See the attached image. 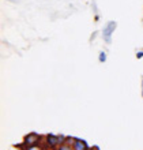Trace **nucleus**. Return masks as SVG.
<instances>
[{"mask_svg":"<svg viewBox=\"0 0 143 150\" xmlns=\"http://www.w3.org/2000/svg\"><path fill=\"white\" fill-rule=\"evenodd\" d=\"M37 139H38V137H37V135L30 134V135H27V137H26L25 143H26V145H37V143H36Z\"/></svg>","mask_w":143,"mask_h":150,"instance_id":"7ed1b4c3","label":"nucleus"},{"mask_svg":"<svg viewBox=\"0 0 143 150\" xmlns=\"http://www.w3.org/2000/svg\"><path fill=\"white\" fill-rule=\"evenodd\" d=\"M116 28H117V23H116L115 21H111V22H108V23L105 25V28L102 29V38L108 45L112 44V34H113V32L116 30Z\"/></svg>","mask_w":143,"mask_h":150,"instance_id":"f257e3e1","label":"nucleus"},{"mask_svg":"<svg viewBox=\"0 0 143 150\" xmlns=\"http://www.w3.org/2000/svg\"><path fill=\"white\" fill-rule=\"evenodd\" d=\"M99 62H101V63H105V62H106V53H105V52H99Z\"/></svg>","mask_w":143,"mask_h":150,"instance_id":"39448f33","label":"nucleus"},{"mask_svg":"<svg viewBox=\"0 0 143 150\" xmlns=\"http://www.w3.org/2000/svg\"><path fill=\"white\" fill-rule=\"evenodd\" d=\"M87 149V143L83 141H75V150H86Z\"/></svg>","mask_w":143,"mask_h":150,"instance_id":"20e7f679","label":"nucleus"},{"mask_svg":"<svg viewBox=\"0 0 143 150\" xmlns=\"http://www.w3.org/2000/svg\"><path fill=\"white\" fill-rule=\"evenodd\" d=\"M46 142H48V145L51 147H55V146H57L59 145V138L56 137V135H48V138H46Z\"/></svg>","mask_w":143,"mask_h":150,"instance_id":"f03ea898","label":"nucleus"},{"mask_svg":"<svg viewBox=\"0 0 143 150\" xmlns=\"http://www.w3.org/2000/svg\"><path fill=\"white\" fill-rule=\"evenodd\" d=\"M142 96H143V76H142Z\"/></svg>","mask_w":143,"mask_h":150,"instance_id":"1a4fd4ad","label":"nucleus"},{"mask_svg":"<svg viewBox=\"0 0 143 150\" xmlns=\"http://www.w3.org/2000/svg\"><path fill=\"white\" fill-rule=\"evenodd\" d=\"M60 150H70V149H68V147H67V146H64V147H63V149H60Z\"/></svg>","mask_w":143,"mask_h":150,"instance_id":"6e6552de","label":"nucleus"},{"mask_svg":"<svg viewBox=\"0 0 143 150\" xmlns=\"http://www.w3.org/2000/svg\"><path fill=\"white\" fill-rule=\"evenodd\" d=\"M136 57H138V59H142V57H143V52L142 51L138 52V53H136Z\"/></svg>","mask_w":143,"mask_h":150,"instance_id":"423d86ee","label":"nucleus"},{"mask_svg":"<svg viewBox=\"0 0 143 150\" xmlns=\"http://www.w3.org/2000/svg\"><path fill=\"white\" fill-rule=\"evenodd\" d=\"M29 150H41V149H40V147H38V146H36V147H30V149H29Z\"/></svg>","mask_w":143,"mask_h":150,"instance_id":"0eeeda50","label":"nucleus"}]
</instances>
